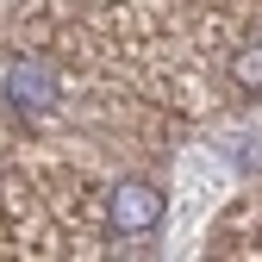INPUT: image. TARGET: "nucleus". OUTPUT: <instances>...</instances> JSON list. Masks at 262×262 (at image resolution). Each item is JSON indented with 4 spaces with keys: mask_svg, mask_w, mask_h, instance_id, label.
<instances>
[{
    "mask_svg": "<svg viewBox=\"0 0 262 262\" xmlns=\"http://www.w3.org/2000/svg\"><path fill=\"white\" fill-rule=\"evenodd\" d=\"M231 75H237L244 88H262V44H250V50L231 62Z\"/></svg>",
    "mask_w": 262,
    "mask_h": 262,
    "instance_id": "obj_3",
    "label": "nucleus"
},
{
    "mask_svg": "<svg viewBox=\"0 0 262 262\" xmlns=\"http://www.w3.org/2000/svg\"><path fill=\"white\" fill-rule=\"evenodd\" d=\"M106 225L119 237H144L162 225V187L156 181H119L106 193Z\"/></svg>",
    "mask_w": 262,
    "mask_h": 262,
    "instance_id": "obj_2",
    "label": "nucleus"
},
{
    "mask_svg": "<svg viewBox=\"0 0 262 262\" xmlns=\"http://www.w3.org/2000/svg\"><path fill=\"white\" fill-rule=\"evenodd\" d=\"M7 106L19 119H50V106H56V69L44 56H13L7 62Z\"/></svg>",
    "mask_w": 262,
    "mask_h": 262,
    "instance_id": "obj_1",
    "label": "nucleus"
}]
</instances>
